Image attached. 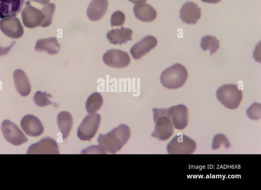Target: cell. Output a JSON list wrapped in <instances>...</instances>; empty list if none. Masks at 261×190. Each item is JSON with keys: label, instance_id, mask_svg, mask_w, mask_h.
<instances>
[{"label": "cell", "instance_id": "cell-17", "mask_svg": "<svg viewBox=\"0 0 261 190\" xmlns=\"http://www.w3.org/2000/svg\"><path fill=\"white\" fill-rule=\"evenodd\" d=\"M13 76L17 92L22 96L29 95L31 91V86L25 72L20 69H17L14 71Z\"/></svg>", "mask_w": 261, "mask_h": 190}, {"label": "cell", "instance_id": "cell-3", "mask_svg": "<svg viewBox=\"0 0 261 190\" xmlns=\"http://www.w3.org/2000/svg\"><path fill=\"white\" fill-rule=\"evenodd\" d=\"M188 76L186 68L181 64L176 63L162 72L160 80L164 87L169 89H177L184 86Z\"/></svg>", "mask_w": 261, "mask_h": 190}, {"label": "cell", "instance_id": "cell-26", "mask_svg": "<svg viewBox=\"0 0 261 190\" xmlns=\"http://www.w3.org/2000/svg\"><path fill=\"white\" fill-rule=\"evenodd\" d=\"M56 9V6L53 3H48L44 5L41 9L45 16V19L41 26L47 27L50 25L52 22L53 14Z\"/></svg>", "mask_w": 261, "mask_h": 190}, {"label": "cell", "instance_id": "cell-1", "mask_svg": "<svg viewBox=\"0 0 261 190\" xmlns=\"http://www.w3.org/2000/svg\"><path fill=\"white\" fill-rule=\"evenodd\" d=\"M130 136L129 127L120 124L107 134H99L97 142L106 153L115 154L125 145Z\"/></svg>", "mask_w": 261, "mask_h": 190}, {"label": "cell", "instance_id": "cell-31", "mask_svg": "<svg viewBox=\"0 0 261 190\" xmlns=\"http://www.w3.org/2000/svg\"><path fill=\"white\" fill-rule=\"evenodd\" d=\"M41 4L42 5H46L49 3L50 0H30Z\"/></svg>", "mask_w": 261, "mask_h": 190}, {"label": "cell", "instance_id": "cell-24", "mask_svg": "<svg viewBox=\"0 0 261 190\" xmlns=\"http://www.w3.org/2000/svg\"><path fill=\"white\" fill-rule=\"evenodd\" d=\"M219 43V41L215 36L206 35L201 38L200 46L203 51L209 50L210 55H212L220 48Z\"/></svg>", "mask_w": 261, "mask_h": 190}, {"label": "cell", "instance_id": "cell-18", "mask_svg": "<svg viewBox=\"0 0 261 190\" xmlns=\"http://www.w3.org/2000/svg\"><path fill=\"white\" fill-rule=\"evenodd\" d=\"M132 34L131 29L122 26L120 29H112L109 31L107 37L110 43L122 45L132 40Z\"/></svg>", "mask_w": 261, "mask_h": 190}, {"label": "cell", "instance_id": "cell-5", "mask_svg": "<svg viewBox=\"0 0 261 190\" xmlns=\"http://www.w3.org/2000/svg\"><path fill=\"white\" fill-rule=\"evenodd\" d=\"M196 149L195 141L185 134L175 136L168 143L167 150L170 154H190Z\"/></svg>", "mask_w": 261, "mask_h": 190}, {"label": "cell", "instance_id": "cell-23", "mask_svg": "<svg viewBox=\"0 0 261 190\" xmlns=\"http://www.w3.org/2000/svg\"><path fill=\"white\" fill-rule=\"evenodd\" d=\"M103 103V99L98 92L91 94L86 102V108L88 113L92 114L98 111Z\"/></svg>", "mask_w": 261, "mask_h": 190}, {"label": "cell", "instance_id": "cell-11", "mask_svg": "<svg viewBox=\"0 0 261 190\" xmlns=\"http://www.w3.org/2000/svg\"><path fill=\"white\" fill-rule=\"evenodd\" d=\"M57 142L49 137L42 139L37 143L32 144L28 148L27 154H59Z\"/></svg>", "mask_w": 261, "mask_h": 190}, {"label": "cell", "instance_id": "cell-22", "mask_svg": "<svg viewBox=\"0 0 261 190\" xmlns=\"http://www.w3.org/2000/svg\"><path fill=\"white\" fill-rule=\"evenodd\" d=\"M57 124L62 134L63 139H66L69 136L71 131L73 119L70 113L67 111H62L57 116Z\"/></svg>", "mask_w": 261, "mask_h": 190}, {"label": "cell", "instance_id": "cell-30", "mask_svg": "<svg viewBox=\"0 0 261 190\" xmlns=\"http://www.w3.org/2000/svg\"><path fill=\"white\" fill-rule=\"evenodd\" d=\"M15 43L16 42L14 41L9 46L7 47H2L0 45V56L8 54Z\"/></svg>", "mask_w": 261, "mask_h": 190}, {"label": "cell", "instance_id": "cell-6", "mask_svg": "<svg viewBox=\"0 0 261 190\" xmlns=\"http://www.w3.org/2000/svg\"><path fill=\"white\" fill-rule=\"evenodd\" d=\"M101 117L97 113L87 115L77 129V135L83 141H90L95 135L100 125Z\"/></svg>", "mask_w": 261, "mask_h": 190}, {"label": "cell", "instance_id": "cell-32", "mask_svg": "<svg viewBox=\"0 0 261 190\" xmlns=\"http://www.w3.org/2000/svg\"><path fill=\"white\" fill-rule=\"evenodd\" d=\"M222 0H201L203 2L211 3V4H216L218 3Z\"/></svg>", "mask_w": 261, "mask_h": 190}, {"label": "cell", "instance_id": "cell-4", "mask_svg": "<svg viewBox=\"0 0 261 190\" xmlns=\"http://www.w3.org/2000/svg\"><path fill=\"white\" fill-rule=\"evenodd\" d=\"M216 97L225 107L234 110L238 108L242 99V91L234 84H225L217 90Z\"/></svg>", "mask_w": 261, "mask_h": 190}, {"label": "cell", "instance_id": "cell-33", "mask_svg": "<svg viewBox=\"0 0 261 190\" xmlns=\"http://www.w3.org/2000/svg\"><path fill=\"white\" fill-rule=\"evenodd\" d=\"M134 4H138L145 2L147 0H128Z\"/></svg>", "mask_w": 261, "mask_h": 190}, {"label": "cell", "instance_id": "cell-20", "mask_svg": "<svg viewBox=\"0 0 261 190\" xmlns=\"http://www.w3.org/2000/svg\"><path fill=\"white\" fill-rule=\"evenodd\" d=\"M133 11L135 16L143 22H151L157 16V13L153 7L147 3L135 5Z\"/></svg>", "mask_w": 261, "mask_h": 190}, {"label": "cell", "instance_id": "cell-7", "mask_svg": "<svg viewBox=\"0 0 261 190\" xmlns=\"http://www.w3.org/2000/svg\"><path fill=\"white\" fill-rule=\"evenodd\" d=\"M23 24L28 28L41 26L45 19V16L41 10L31 5L30 1H26L25 6L21 13Z\"/></svg>", "mask_w": 261, "mask_h": 190}, {"label": "cell", "instance_id": "cell-10", "mask_svg": "<svg viewBox=\"0 0 261 190\" xmlns=\"http://www.w3.org/2000/svg\"><path fill=\"white\" fill-rule=\"evenodd\" d=\"M0 29L9 37L17 39L23 34V28L20 20L16 16L2 18L0 20Z\"/></svg>", "mask_w": 261, "mask_h": 190}, {"label": "cell", "instance_id": "cell-28", "mask_svg": "<svg viewBox=\"0 0 261 190\" xmlns=\"http://www.w3.org/2000/svg\"><path fill=\"white\" fill-rule=\"evenodd\" d=\"M125 19L124 14L120 11H117L114 12L111 16V25L112 27L121 26L124 23Z\"/></svg>", "mask_w": 261, "mask_h": 190}, {"label": "cell", "instance_id": "cell-2", "mask_svg": "<svg viewBox=\"0 0 261 190\" xmlns=\"http://www.w3.org/2000/svg\"><path fill=\"white\" fill-rule=\"evenodd\" d=\"M172 108L173 106L168 108H154L152 110L155 124L151 137L165 141L173 134L174 128L170 119Z\"/></svg>", "mask_w": 261, "mask_h": 190}, {"label": "cell", "instance_id": "cell-14", "mask_svg": "<svg viewBox=\"0 0 261 190\" xmlns=\"http://www.w3.org/2000/svg\"><path fill=\"white\" fill-rule=\"evenodd\" d=\"M20 126L28 135L37 137L41 134L44 127L41 121L33 115H27L21 120Z\"/></svg>", "mask_w": 261, "mask_h": 190}, {"label": "cell", "instance_id": "cell-21", "mask_svg": "<svg viewBox=\"0 0 261 190\" xmlns=\"http://www.w3.org/2000/svg\"><path fill=\"white\" fill-rule=\"evenodd\" d=\"M60 45L56 37H49L38 40L36 42L35 49L37 51H46L49 55L57 53Z\"/></svg>", "mask_w": 261, "mask_h": 190}, {"label": "cell", "instance_id": "cell-16", "mask_svg": "<svg viewBox=\"0 0 261 190\" xmlns=\"http://www.w3.org/2000/svg\"><path fill=\"white\" fill-rule=\"evenodd\" d=\"M108 0H92L87 9V16L91 21L101 19L106 13L108 8Z\"/></svg>", "mask_w": 261, "mask_h": 190}, {"label": "cell", "instance_id": "cell-29", "mask_svg": "<svg viewBox=\"0 0 261 190\" xmlns=\"http://www.w3.org/2000/svg\"><path fill=\"white\" fill-rule=\"evenodd\" d=\"M247 114L252 120H257L260 118V104L255 102L247 110Z\"/></svg>", "mask_w": 261, "mask_h": 190}, {"label": "cell", "instance_id": "cell-27", "mask_svg": "<svg viewBox=\"0 0 261 190\" xmlns=\"http://www.w3.org/2000/svg\"><path fill=\"white\" fill-rule=\"evenodd\" d=\"M223 145L226 148L230 147V144L227 138L224 134H219L216 135L213 139L212 148L216 150Z\"/></svg>", "mask_w": 261, "mask_h": 190}, {"label": "cell", "instance_id": "cell-15", "mask_svg": "<svg viewBox=\"0 0 261 190\" xmlns=\"http://www.w3.org/2000/svg\"><path fill=\"white\" fill-rule=\"evenodd\" d=\"M171 121L174 128L178 130L185 128L188 123V110L184 104L173 106Z\"/></svg>", "mask_w": 261, "mask_h": 190}, {"label": "cell", "instance_id": "cell-13", "mask_svg": "<svg viewBox=\"0 0 261 190\" xmlns=\"http://www.w3.org/2000/svg\"><path fill=\"white\" fill-rule=\"evenodd\" d=\"M201 9L193 2H186L179 11L181 21L189 24H196L201 17Z\"/></svg>", "mask_w": 261, "mask_h": 190}, {"label": "cell", "instance_id": "cell-9", "mask_svg": "<svg viewBox=\"0 0 261 190\" xmlns=\"http://www.w3.org/2000/svg\"><path fill=\"white\" fill-rule=\"evenodd\" d=\"M102 59L106 65L116 68L125 67L130 62V57L126 52L116 49L107 51L103 54Z\"/></svg>", "mask_w": 261, "mask_h": 190}, {"label": "cell", "instance_id": "cell-19", "mask_svg": "<svg viewBox=\"0 0 261 190\" xmlns=\"http://www.w3.org/2000/svg\"><path fill=\"white\" fill-rule=\"evenodd\" d=\"M24 2V0H0V18L17 15Z\"/></svg>", "mask_w": 261, "mask_h": 190}, {"label": "cell", "instance_id": "cell-12", "mask_svg": "<svg viewBox=\"0 0 261 190\" xmlns=\"http://www.w3.org/2000/svg\"><path fill=\"white\" fill-rule=\"evenodd\" d=\"M157 44L156 38L148 35L134 44L130 49V53L134 59L138 60L155 48Z\"/></svg>", "mask_w": 261, "mask_h": 190}, {"label": "cell", "instance_id": "cell-8", "mask_svg": "<svg viewBox=\"0 0 261 190\" xmlns=\"http://www.w3.org/2000/svg\"><path fill=\"white\" fill-rule=\"evenodd\" d=\"M1 130L5 139L13 145L19 146L28 141L27 138L18 127L9 120L3 121Z\"/></svg>", "mask_w": 261, "mask_h": 190}, {"label": "cell", "instance_id": "cell-25", "mask_svg": "<svg viewBox=\"0 0 261 190\" xmlns=\"http://www.w3.org/2000/svg\"><path fill=\"white\" fill-rule=\"evenodd\" d=\"M48 97H51V95L49 94H47L46 92H42L40 91H38L34 94L33 100L35 103L40 107H44L49 104L57 106L55 103L52 102L49 99Z\"/></svg>", "mask_w": 261, "mask_h": 190}]
</instances>
